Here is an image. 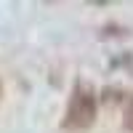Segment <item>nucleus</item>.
<instances>
[{"mask_svg": "<svg viewBox=\"0 0 133 133\" xmlns=\"http://www.w3.org/2000/svg\"><path fill=\"white\" fill-rule=\"evenodd\" d=\"M96 109H98V101H96L93 88L77 85L72 98H69V104H66L64 128L66 130H88L96 123Z\"/></svg>", "mask_w": 133, "mask_h": 133, "instance_id": "nucleus-1", "label": "nucleus"}, {"mask_svg": "<svg viewBox=\"0 0 133 133\" xmlns=\"http://www.w3.org/2000/svg\"><path fill=\"white\" fill-rule=\"evenodd\" d=\"M123 125H125V130H130L133 133V98H130V101L125 104V112H123Z\"/></svg>", "mask_w": 133, "mask_h": 133, "instance_id": "nucleus-2", "label": "nucleus"}]
</instances>
